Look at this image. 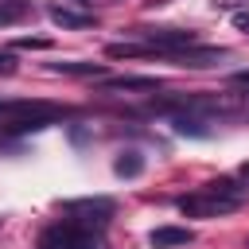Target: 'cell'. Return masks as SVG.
Listing matches in <instances>:
<instances>
[{
	"label": "cell",
	"mask_w": 249,
	"mask_h": 249,
	"mask_svg": "<svg viewBox=\"0 0 249 249\" xmlns=\"http://www.w3.org/2000/svg\"><path fill=\"white\" fill-rule=\"evenodd\" d=\"M237 206H241L237 198L218 195V191H210V187H198V191H191V195L179 198V210H183L187 218H218V214H230V210H237Z\"/></svg>",
	"instance_id": "cell-2"
},
{
	"label": "cell",
	"mask_w": 249,
	"mask_h": 249,
	"mask_svg": "<svg viewBox=\"0 0 249 249\" xmlns=\"http://www.w3.org/2000/svg\"><path fill=\"white\" fill-rule=\"evenodd\" d=\"M167 62L175 66H191V70H202V66H218V58H226V51H214V47H183V51H167L163 54Z\"/></svg>",
	"instance_id": "cell-5"
},
{
	"label": "cell",
	"mask_w": 249,
	"mask_h": 249,
	"mask_svg": "<svg viewBox=\"0 0 249 249\" xmlns=\"http://www.w3.org/2000/svg\"><path fill=\"white\" fill-rule=\"evenodd\" d=\"M113 171H117L121 179H136V175L144 171V156H140V152H121V160L113 163Z\"/></svg>",
	"instance_id": "cell-11"
},
{
	"label": "cell",
	"mask_w": 249,
	"mask_h": 249,
	"mask_svg": "<svg viewBox=\"0 0 249 249\" xmlns=\"http://www.w3.org/2000/svg\"><path fill=\"white\" fill-rule=\"evenodd\" d=\"M62 210H66L70 222L101 233L109 226V218H113V198H105V195H97V198H70V202H62Z\"/></svg>",
	"instance_id": "cell-3"
},
{
	"label": "cell",
	"mask_w": 249,
	"mask_h": 249,
	"mask_svg": "<svg viewBox=\"0 0 249 249\" xmlns=\"http://www.w3.org/2000/svg\"><path fill=\"white\" fill-rule=\"evenodd\" d=\"M230 86H233V89H241V93L249 97V70H237V74H230Z\"/></svg>",
	"instance_id": "cell-13"
},
{
	"label": "cell",
	"mask_w": 249,
	"mask_h": 249,
	"mask_svg": "<svg viewBox=\"0 0 249 249\" xmlns=\"http://www.w3.org/2000/svg\"><path fill=\"white\" fill-rule=\"evenodd\" d=\"M245 249H249V237H245Z\"/></svg>",
	"instance_id": "cell-18"
},
{
	"label": "cell",
	"mask_w": 249,
	"mask_h": 249,
	"mask_svg": "<svg viewBox=\"0 0 249 249\" xmlns=\"http://www.w3.org/2000/svg\"><path fill=\"white\" fill-rule=\"evenodd\" d=\"M16 47H39V51H43L47 39H16Z\"/></svg>",
	"instance_id": "cell-16"
},
{
	"label": "cell",
	"mask_w": 249,
	"mask_h": 249,
	"mask_svg": "<svg viewBox=\"0 0 249 249\" xmlns=\"http://www.w3.org/2000/svg\"><path fill=\"white\" fill-rule=\"evenodd\" d=\"M51 16V23H58V27H93V16L89 12H70V8H51L47 12Z\"/></svg>",
	"instance_id": "cell-7"
},
{
	"label": "cell",
	"mask_w": 249,
	"mask_h": 249,
	"mask_svg": "<svg viewBox=\"0 0 249 249\" xmlns=\"http://www.w3.org/2000/svg\"><path fill=\"white\" fill-rule=\"evenodd\" d=\"M8 74H16V58H12V51H0V78H8Z\"/></svg>",
	"instance_id": "cell-14"
},
{
	"label": "cell",
	"mask_w": 249,
	"mask_h": 249,
	"mask_svg": "<svg viewBox=\"0 0 249 249\" xmlns=\"http://www.w3.org/2000/svg\"><path fill=\"white\" fill-rule=\"evenodd\" d=\"M35 249H105V241H101L97 230H86V226L62 218V222H54V226H47L39 233Z\"/></svg>",
	"instance_id": "cell-1"
},
{
	"label": "cell",
	"mask_w": 249,
	"mask_h": 249,
	"mask_svg": "<svg viewBox=\"0 0 249 249\" xmlns=\"http://www.w3.org/2000/svg\"><path fill=\"white\" fill-rule=\"evenodd\" d=\"M171 124H175V132H183V136H210V128H206V117L171 113Z\"/></svg>",
	"instance_id": "cell-8"
},
{
	"label": "cell",
	"mask_w": 249,
	"mask_h": 249,
	"mask_svg": "<svg viewBox=\"0 0 249 249\" xmlns=\"http://www.w3.org/2000/svg\"><path fill=\"white\" fill-rule=\"evenodd\" d=\"M233 27L249 35V8H241V12H233Z\"/></svg>",
	"instance_id": "cell-15"
},
{
	"label": "cell",
	"mask_w": 249,
	"mask_h": 249,
	"mask_svg": "<svg viewBox=\"0 0 249 249\" xmlns=\"http://www.w3.org/2000/svg\"><path fill=\"white\" fill-rule=\"evenodd\" d=\"M136 35H140L148 47H156L160 54L183 51V47H195V43H198V35H195V31H183V27H136Z\"/></svg>",
	"instance_id": "cell-4"
},
{
	"label": "cell",
	"mask_w": 249,
	"mask_h": 249,
	"mask_svg": "<svg viewBox=\"0 0 249 249\" xmlns=\"http://www.w3.org/2000/svg\"><path fill=\"white\" fill-rule=\"evenodd\" d=\"M105 89H160L156 78H140V74H121V78H109Z\"/></svg>",
	"instance_id": "cell-10"
},
{
	"label": "cell",
	"mask_w": 249,
	"mask_h": 249,
	"mask_svg": "<svg viewBox=\"0 0 249 249\" xmlns=\"http://www.w3.org/2000/svg\"><path fill=\"white\" fill-rule=\"evenodd\" d=\"M23 12H27V4H19V0H16V4H12V0H0V23H16Z\"/></svg>",
	"instance_id": "cell-12"
},
{
	"label": "cell",
	"mask_w": 249,
	"mask_h": 249,
	"mask_svg": "<svg viewBox=\"0 0 249 249\" xmlns=\"http://www.w3.org/2000/svg\"><path fill=\"white\" fill-rule=\"evenodd\" d=\"M51 70L74 74V78H105V66H101V62H54Z\"/></svg>",
	"instance_id": "cell-9"
},
{
	"label": "cell",
	"mask_w": 249,
	"mask_h": 249,
	"mask_svg": "<svg viewBox=\"0 0 249 249\" xmlns=\"http://www.w3.org/2000/svg\"><path fill=\"white\" fill-rule=\"evenodd\" d=\"M241 175H245V179H249V163H241Z\"/></svg>",
	"instance_id": "cell-17"
},
{
	"label": "cell",
	"mask_w": 249,
	"mask_h": 249,
	"mask_svg": "<svg viewBox=\"0 0 249 249\" xmlns=\"http://www.w3.org/2000/svg\"><path fill=\"white\" fill-rule=\"evenodd\" d=\"M191 241H195V230H187V226H156L148 233L152 249H175V245H191Z\"/></svg>",
	"instance_id": "cell-6"
}]
</instances>
